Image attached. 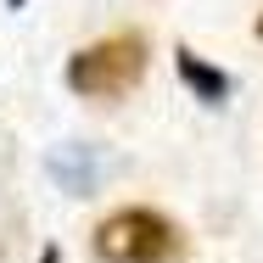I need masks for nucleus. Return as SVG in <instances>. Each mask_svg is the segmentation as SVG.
<instances>
[{"label":"nucleus","mask_w":263,"mask_h":263,"mask_svg":"<svg viewBox=\"0 0 263 263\" xmlns=\"http://www.w3.org/2000/svg\"><path fill=\"white\" fill-rule=\"evenodd\" d=\"M174 67H179V79H185V90H196V101L208 106H224L230 101V73L224 67H213V62H202V56L191 51V45H174Z\"/></svg>","instance_id":"obj_3"},{"label":"nucleus","mask_w":263,"mask_h":263,"mask_svg":"<svg viewBox=\"0 0 263 263\" xmlns=\"http://www.w3.org/2000/svg\"><path fill=\"white\" fill-rule=\"evenodd\" d=\"M146 79V40L135 28H118L106 40H90L67 56V90L84 101H123Z\"/></svg>","instance_id":"obj_1"},{"label":"nucleus","mask_w":263,"mask_h":263,"mask_svg":"<svg viewBox=\"0 0 263 263\" xmlns=\"http://www.w3.org/2000/svg\"><path fill=\"white\" fill-rule=\"evenodd\" d=\"M258 40H263V11H258Z\"/></svg>","instance_id":"obj_4"},{"label":"nucleus","mask_w":263,"mask_h":263,"mask_svg":"<svg viewBox=\"0 0 263 263\" xmlns=\"http://www.w3.org/2000/svg\"><path fill=\"white\" fill-rule=\"evenodd\" d=\"M11 6H23V0H11Z\"/></svg>","instance_id":"obj_5"},{"label":"nucleus","mask_w":263,"mask_h":263,"mask_svg":"<svg viewBox=\"0 0 263 263\" xmlns=\"http://www.w3.org/2000/svg\"><path fill=\"white\" fill-rule=\"evenodd\" d=\"M90 252L101 263H174L185 258V230L157 208H118L96 224Z\"/></svg>","instance_id":"obj_2"}]
</instances>
